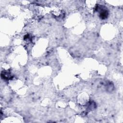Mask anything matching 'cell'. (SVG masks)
Masks as SVG:
<instances>
[{"label": "cell", "instance_id": "1", "mask_svg": "<svg viewBox=\"0 0 123 123\" xmlns=\"http://www.w3.org/2000/svg\"><path fill=\"white\" fill-rule=\"evenodd\" d=\"M100 11H101V12H100V14H99L100 18H102L103 19L106 18L108 16V10L104 9H102Z\"/></svg>", "mask_w": 123, "mask_h": 123}]
</instances>
